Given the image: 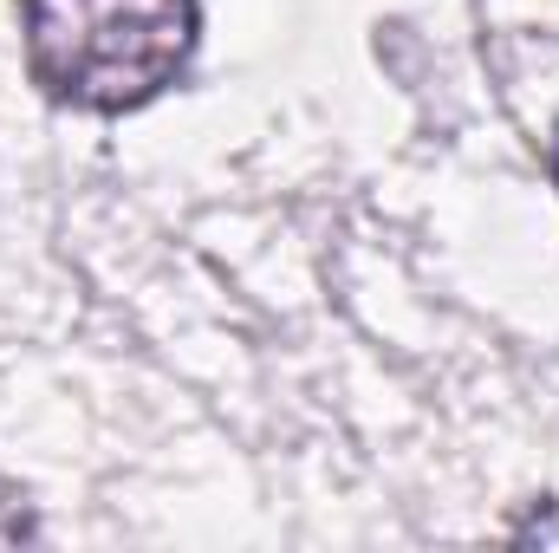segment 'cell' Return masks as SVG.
<instances>
[{
  "mask_svg": "<svg viewBox=\"0 0 559 553\" xmlns=\"http://www.w3.org/2000/svg\"><path fill=\"white\" fill-rule=\"evenodd\" d=\"M195 0H20L26 72L79 111H138L195 52Z\"/></svg>",
  "mask_w": 559,
  "mask_h": 553,
  "instance_id": "cell-1",
  "label": "cell"
},
{
  "mask_svg": "<svg viewBox=\"0 0 559 553\" xmlns=\"http://www.w3.org/2000/svg\"><path fill=\"white\" fill-rule=\"evenodd\" d=\"M20 541H39V515H33V502L0 475V548H20Z\"/></svg>",
  "mask_w": 559,
  "mask_h": 553,
  "instance_id": "cell-2",
  "label": "cell"
},
{
  "mask_svg": "<svg viewBox=\"0 0 559 553\" xmlns=\"http://www.w3.org/2000/svg\"><path fill=\"white\" fill-rule=\"evenodd\" d=\"M514 541L521 548H559V502L554 508H534L527 521H514Z\"/></svg>",
  "mask_w": 559,
  "mask_h": 553,
  "instance_id": "cell-3",
  "label": "cell"
},
{
  "mask_svg": "<svg viewBox=\"0 0 559 553\" xmlns=\"http://www.w3.org/2000/svg\"><path fill=\"white\" fill-rule=\"evenodd\" d=\"M554 183H559V125H554Z\"/></svg>",
  "mask_w": 559,
  "mask_h": 553,
  "instance_id": "cell-4",
  "label": "cell"
}]
</instances>
